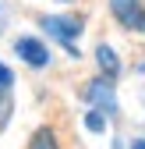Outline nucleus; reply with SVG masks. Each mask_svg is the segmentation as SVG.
<instances>
[{
	"instance_id": "nucleus-1",
	"label": "nucleus",
	"mask_w": 145,
	"mask_h": 149,
	"mask_svg": "<svg viewBox=\"0 0 145 149\" xmlns=\"http://www.w3.org/2000/svg\"><path fill=\"white\" fill-rule=\"evenodd\" d=\"M43 29H46L50 36H57V39L67 46V43L81 32V18H43Z\"/></svg>"
},
{
	"instance_id": "nucleus-2",
	"label": "nucleus",
	"mask_w": 145,
	"mask_h": 149,
	"mask_svg": "<svg viewBox=\"0 0 145 149\" xmlns=\"http://www.w3.org/2000/svg\"><path fill=\"white\" fill-rule=\"evenodd\" d=\"M18 57H21V61H28L32 68H43L46 61H50V53H46V46L39 43V39H28V36H25V39H18Z\"/></svg>"
},
{
	"instance_id": "nucleus-3",
	"label": "nucleus",
	"mask_w": 145,
	"mask_h": 149,
	"mask_svg": "<svg viewBox=\"0 0 145 149\" xmlns=\"http://www.w3.org/2000/svg\"><path fill=\"white\" fill-rule=\"evenodd\" d=\"M88 100H92L99 110H106V114H113L117 110V96H113V85L106 82V78H99V82H92L88 85Z\"/></svg>"
},
{
	"instance_id": "nucleus-4",
	"label": "nucleus",
	"mask_w": 145,
	"mask_h": 149,
	"mask_svg": "<svg viewBox=\"0 0 145 149\" xmlns=\"http://www.w3.org/2000/svg\"><path fill=\"white\" fill-rule=\"evenodd\" d=\"M138 4V0H110V7H113V14L120 18V22L124 25H138L142 32H145V14L135 7Z\"/></svg>"
},
{
	"instance_id": "nucleus-5",
	"label": "nucleus",
	"mask_w": 145,
	"mask_h": 149,
	"mask_svg": "<svg viewBox=\"0 0 145 149\" xmlns=\"http://www.w3.org/2000/svg\"><path fill=\"white\" fill-rule=\"evenodd\" d=\"M96 57H99V64H103L106 74H117V71H120V61H117V53H113L110 46H99V50H96Z\"/></svg>"
},
{
	"instance_id": "nucleus-6",
	"label": "nucleus",
	"mask_w": 145,
	"mask_h": 149,
	"mask_svg": "<svg viewBox=\"0 0 145 149\" xmlns=\"http://www.w3.org/2000/svg\"><path fill=\"white\" fill-rule=\"evenodd\" d=\"M32 149H60V146H57V139H53L50 128H39L35 139H32Z\"/></svg>"
},
{
	"instance_id": "nucleus-7",
	"label": "nucleus",
	"mask_w": 145,
	"mask_h": 149,
	"mask_svg": "<svg viewBox=\"0 0 145 149\" xmlns=\"http://www.w3.org/2000/svg\"><path fill=\"white\" fill-rule=\"evenodd\" d=\"M85 124L92 128V132H103V114H96V110H92V114L85 117Z\"/></svg>"
},
{
	"instance_id": "nucleus-8",
	"label": "nucleus",
	"mask_w": 145,
	"mask_h": 149,
	"mask_svg": "<svg viewBox=\"0 0 145 149\" xmlns=\"http://www.w3.org/2000/svg\"><path fill=\"white\" fill-rule=\"evenodd\" d=\"M14 82V74H11V68H4V64H0V89H7Z\"/></svg>"
},
{
	"instance_id": "nucleus-9",
	"label": "nucleus",
	"mask_w": 145,
	"mask_h": 149,
	"mask_svg": "<svg viewBox=\"0 0 145 149\" xmlns=\"http://www.w3.org/2000/svg\"><path fill=\"white\" fill-rule=\"evenodd\" d=\"M135 149H145V142H138V146H135Z\"/></svg>"
}]
</instances>
